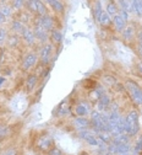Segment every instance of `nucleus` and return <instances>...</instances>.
I'll return each mask as SVG.
<instances>
[{
    "mask_svg": "<svg viewBox=\"0 0 142 155\" xmlns=\"http://www.w3.org/2000/svg\"><path fill=\"white\" fill-rule=\"evenodd\" d=\"M98 22H99L100 25H108V24L110 22V16H109L107 12H103L102 15H100Z\"/></svg>",
    "mask_w": 142,
    "mask_h": 155,
    "instance_id": "obj_16",
    "label": "nucleus"
},
{
    "mask_svg": "<svg viewBox=\"0 0 142 155\" xmlns=\"http://www.w3.org/2000/svg\"><path fill=\"white\" fill-rule=\"evenodd\" d=\"M109 102H110V100H109V97H108L107 95L100 96V97H99V102H98V110L99 111H103L109 105Z\"/></svg>",
    "mask_w": 142,
    "mask_h": 155,
    "instance_id": "obj_9",
    "label": "nucleus"
},
{
    "mask_svg": "<svg viewBox=\"0 0 142 155\" xmlns=\"http://www.w3.org/2000/svg\"><path fill=\"white\" fill-rule=\"evenodd\" d=\"M38 26L44 28L46 31L47 30H52L53 28V20H52L49 16H42L38 20Z\"/></svg>",
    "mask_w": 142,
    "mask_h": 155,
    "instance_id": "obj_4",
    "label": "nucleus"
},
{
    "mask_svg": "<svg viewBox=\"0 0 142 155\" xmlns=\"http://www.w3.org/2000/svg\"><path fill=\"white\" fill-rule=\"evenodd\" d=\"M88 124H90V122H88L86 118H84V117H78V118L75 120V126H76L78 129L85 130V128H87Z\"/></svg>",
    "mask_w": 142,
    "mask_h": 155,
    "instance_id": "obj_8",
    "label": "nucleus"
},
{
    "mask_svg": "<svg viewBox=\"0 0 142 155\" xmlns=\"http://www.w3.org/2000/svg\"><path fill=\"white\" fill-rule=\"evenodd\" d=\"M132 33H134V28H132V27H128V28L124 31V37L126 38V40H129V38L132 37Z\"/></svg>",
    "mask_w": 142,
    "mask_h": 155,
    "instance_id": "obj_24",
    "label": "nucleus"
},
{
    "mask_svg": "<svg viewBox=\"0 0 142 155\" xmlns=\"http://www.w3.org/2000/svg\"><path fill=\"white\" fill-rule=\"evenodd\" d=\"M134 10H135L138 15H142V0H137V2H134Z\"/></svg>",
    "mask_w": 142,
    "mask_h": 155,
    "instance_id": "obj_18",
    "label": "nucleus"
},
{
    "mask_svg": "<svg viewBox=\"0 0 142 155\" xmlns=\"http://www.w3.org/2000/svg\"><path fill=\"white\" fill-rule=\"evenodd\" d=\"M6 38V31L4 28H0V45H2Z\"/></svg>",
    "mask_w": 142,
    "mask_h": 155,
    "instance_id": "obj_26",
    "label": "nucleus"
},
{
    "mask_svg": "<svg viewBox=\"0 0 142 155\" xmlns=\"http://www.w3.org/2000/svg\"><path fill=\"white\" fill-rule=\"evenodd\" d=\"M129 140V135H125V134H120V135H116L114 138V142L113 144L114 145H120V144H126Z\"/></svg>",
    "mask_w": 142,
    "mask_h": 155,
    "instance_id": "obj_10",
    "label": "nucleus"
},
{
    "mask_svg": "<svg viewBox=\"0 0 142 155\" xmlns=\"http://www.w3.org/2000/svg\"><path fill=\"white\" fill-rule=\"evenodd\" d=\"M76 113L80 116V117H82V116L87 114V113H88L87 106H86V105H78V106L76 107Z\"/></svg>",
    "mask_w": 142,
    "mask_h": 155,
    "instance_id": "obj_15",
    "label": "nucleus"
},
{
    "mask_svg": "<svg viewBox=\"0 0 142 155\" xmlns=\"http://www.w3.org/2000/svg\"><path fill=\"white\" fill-rule=\"evenodd\" d=\"M48 3H49L50 6H52L55 11H58V12H60V11L64 10V6H63V4L60 3V2H55V0H49Z\"/></svg>",
    "mask_w": 142,
    "mask_h": 155,
    "instance_id": "obj_13",
    "label": "nucleus"
},
{
    "mask_svg": "<svg viewBox=\"0 0 142 155\" xmlns=\"http://www.w3.org/2000/svg\"><path fill=\"white\" fill-rule=\"evenodd\" d=\"M80 137L82 138V139H85L88 144H91V145H98L99 144V140L94 137L93 134H91V132H88V130H81L80 132Z\"/></svg>",
    "mask_w": 142,
    "mask_h": 155,
    "instance_id": "obj_3",
    "label": "nucleus"
},
{
    "mask_svg": "<svg viewBox=\"0 0 142 155\" xmlns=\"http://www.w3.org/2000/svg\"><path fill=\"white\" fill-rule=\"evenodd\" d=\"M24 38L26 40V42L27 43H33V41H34V33H32V31H30V30H25L24 31Z\"/></svg>",
    "mask_w": 142,
    "mask_h": 155,
    "instance_id": "obj_12",
    "label": "nucleus"
},
{
    "mask_svg": "<svg viewBox=\"0 0 142 155\" xmlns=\"http://www.w3.org/2000/svg\"><path fill=\"white\" fill-rule=\"evenodd\" d=\"M3 21H5V16H4L2 12H0V24H2Z\"/></svg>",
    "mask_w": 142,
    "mask_h": 155,
    "instance_id": "obj_31",
    "label": "nucleus"
},
{
    "mask_svg": "<svg viewBox=\"0 0 142 155\" xmlns=\"http://www.w3.org/2000/svg\"><path fill=\"white\" fill-rule=\"evenodd\" d=\"M141 69H142V64H141Z\"/></svg>",
    "mask_w": 142,
    "mask_h": 155,
    "instance_id": "obj_34",
    "label": "nucleus"
},
{
    "mask_svg": "<svg viewBox=\"0 0 142 155\" xmlns=\"http://www.w3.org/2000/svg\"><path fill=\"white\" fill-rule=\"evenodd\" d=\"M126 89L129 90V92L132 96V99L135 100V102L138 105H142V89H140L134 81H128Z\"/></svg>",
    "mask_w": 142,
    "mask_h": 155,
    "instance_id": "obj_2",
    "label": "nucleus"
},
{
    "mask_svg": "<svg viewBox=\"0 0 142 155\" xmlns=\"http://www.w3.org/2000/svg\"><path fill=\"white\" fill-rule=\"evenodd\" d=\"M50 155H62V151L59 149H52L50 150Z\"/></svg>",
    "mask_w": 142,
    "mask_h": 155,
    "instance_id": "obj_29",
    "label": "nucleus"
},
{
    "mask_svg": "<svg viewBox=\"0 0 142 155\" xmlns=\"http://www.w3.org/2000/svg\"><path fill=\"white\" fill-rule=\"evenodd\" d=\"M120 5H121V8H123V10L126 11V12L134 11V2L132 3H130V2H120Z\"/></svg>",
    "mask_w": 142,
    "mask_h": 155,
    "instance_id": "obj_14",
    "label": "nucleus"
},
{
    "mask_svg": "<svg viewBox=\"0 0 142 155\" xmlns=\"http://www.w3.org/2000/svg\"><path fill=\"white\" fill-rule=\"evenodd\" d=\"M34 36H36L37 38H39L40 41H46V40H47L46 30L42 28V27H39V26H37V28H36V31H34Z\"/></svg>",
    "mask_w": 142,
    "mask_h": 155,
    "instance_id": "obj_11",
    "label": "nucleus"
},
{
    "mask_svg": "<svg viewBox=\"0 0 142 155\" xmlns=\"http://www.w3.org/2000/svg\"><path fill=\"white\" fill-rule=\"evenodd\" d=\"M28 6H30L31 10L37 11V2H30V3H28Z\"/></svg>",
    "mask_w": 142,
    "mask_h": 155,
    "instance_id": "obj_27",
    "label": "nucleus"
},
{
    "mask_svg": "<svg viewBox=\"0 0 142 155\" xmlns=\"http://www.w3.org/2000/svg\"><path fill=\"white\" fill-rule=\"evenodd\" d=\"M0 12H2L4 16H9L11 14V9L8 8V6H3L2 9H0Z\"/></svg>",
    "mask_w": 142,
    "mask_h": 155,
    "instance_id": "obj_25",
    "label": "nucleus"
},
{
    "mask_svg": "<svg viewBox=\"0 0 142 155\" xmlns=\"http://www.w3.org/2000/svg\"><path fill=\"white\" fill-rule=\"evenodd\" d=\"M36 62H37V55L34 54V53H30L26 58H25V61H24V69H30V68H32L34 64H36Z\"/></svg>",
    "mask_w": 142,
    "mask_h": 155,
    "instance_id": "obj_5",
    "label": "nucleus"
},
{
    "mask_svg": "<svg viewBox=\"0 0 142 155\" xmlns=\"http://www.w3.org/2000/svg\"><path fill=\"white\" fill-rule=\"evenodd\" d=\"M4 83V78H0V84Z\"/></svg>",
    "mask_w": 142,
    "mask_h": 155,
    "instance_id": "obj_33",
    "label": "nucleus"
},
{
    "mask_svg": "<svg viewBox=\"0 0 142 155\" xmlns=\"http://www.w3.org/2000/svg\"><path fill=\"white\" fill-rule=\"evenodd\" d=\"M116 11H118V9H116V6H115L114 4H109V5H108V8H107V14H108L109 16L115 15Z\"/></svg>",
    "mask_w": 142,
    "mask_h": 155,
    "instance_id": "obj_21",
    "label": "nucleus"
},
{
    "mask_svg": "<svg viewBox=\"0 0 142 155\" xmlns=\"http://www.w3.org/2000/svg\"><path fill=\"white\" fill-rule=\"evenodd\" d=\"M36 83H37V76L36 75H31L27 80V87L28 90H32L34 86H36Z\"/></svg>",
    "mask_w": 142,
    "mask_h": 155,
    "instance_id": "obj_17",
    "label": "nucleus"
},
{
    "mask_svg": "<svg viewBox=\"0 0 142 155\" xmlns=\"http://www.w3.org/2000/svg\"><path fill=\"white\" fill-rule=\"evenodd\" d=\"M114 25H115V27H116L118 31H123V30L125 28L126 21H125L120 15H115V16H114Z\"/></svg>",
    "mask_w": 142,
    "mask_h": 155,
    "instance_id": "obj_6",
    "label": "nucleus"
},
{
    "mask_svg": "<svg viewBox=\"0 0 142 155\" xmlns=\"http://www.w3.org/2000/svg\"><path fill=\"white\" fill-rule=\"evenodd\" d=\"M12 28H14L15 31H18V32H22V33H24V31L26 30V28L24 27V25H22L21 22H18V21H15V22L12 24Z\"/></svg>",
    "mask_w": 142,
    "mask_h": 155,
    "instance_id": "obj_19",
    "label": "nucleus"
},
{
    "mask_svg": "<svg viewBox=\"0 0 142 155\" xmlns=\"http://www.w3.org/2000/svg\"><path fill=\"white\" fill-rule=\"evenodd\" d=\"M52 36H53V38L56 42H62V40H63V36H62V33H60L59 31H53Z\"/></svg>",
    "mask_w": 142,
    "mask_h": 155,
    "instance_id": "obj_22",
    "label": "nucleus"
},
{
    "mask_svg": "<svg viewBox=\"0 0 142 155\" xmlns=\"http://www.w3.org/2000/svg\"><path fill=\"white\" fill-rule=\"evenodd\" d=\"M138 38H140V46H142V32L138 33Z\"/></svg>",
    "mask_w": 142,
    "mask_h": 155,
    "instance_id": "obj_32",
    "label": "nucleus"
},
{
    "mask_svg": "<svg viewBox=\"0 0 142 155\" xmlns=\"http://www.w3.org/2000/svg\"><path fill=\"white\" fill-rule=\"evenodd\" d=\"M103 14V11H102V5H100V3H97L96 4V9H94V15H96V18L97 20H99V17H100V15Z\"/></svg>",
    "mask_w": 142,
    "mask_h": 155,
    "instance_id": "obj_20",
    "label": "nucleus"
},
{
    "mask_svg": "<svg viewBox=\"0 0 142 155\" xmlns=\"http://www.w3.org/2000/svg\"><path fill=\"white\" fill-rule=\"evenodd\" d=\"M140 129L138 124V114L136 111H131L125 120V132L128 135H135Z\"/></svg>",
    "mask_w": 142,
    "mask_h": 155,
    "instance_id": "obj_1",
    "label": "nucleus"
},
{
    "mask_svg": "<svg viewBox=\"0 0 142 155\" xmlns=\"http://www.w3.org/2000/svg\"><path fill=\"white\" fill-rule=\"evenodd\" d=\"M50 53H52V46H50V45H47V46L42 49V52H40V57H42L43 63H48V59H49Z\"/></svg>",
    "mask_w": 142,
    "mask_h": 155,
    "instance_id": "obj_7",
    "label": "nucleus"
},
{
    "mask_svg": "<svg viewBox=\"0 0 142 155\" xmlns=\"http://www.w3.org/2000/svg\"><path fill=\"white\" fill-rule=\"evenodd\" d=\"M37 11H38L40 15H44V14H46V8H44V5L40 3V2H37Z\"/></svg>",
    "mask_w": 142,
    "mask_h": 155,
    "instance_id": "obj_23",
    "label": "nucleus"
},
{
    "mask_svg": "<svg viewBox=\"0 0 142 155\" xmlns=\"http://www.w3.org/2000/svg\"><path fill=\"white\" fill-rule=\"evenodd\" d=\"M22 2H15L14 3V6H16V8H20V6H22Z\"/></svg>",
    "mask_w": 142,
    "mask_h": 155,
    "instance_id": "obj_30",
    "label": "nucleus"
},
{
    "mask_svg": "<svg viewBox=\"0 0 142 155\" xmlns=\"http://www.w3.org/2000/svg\"><path fill=\"white\" fill-rule=\"evenodd\" d=\"M135 151H136V153H140V151H142V139H141V140H138V143L136 144Z\"/></svg>",
    "mask_w": 142,
    "mask_h": 155,
    "instance_id": "obj_28",
    "label": "nucleus"
}]
</instances>
